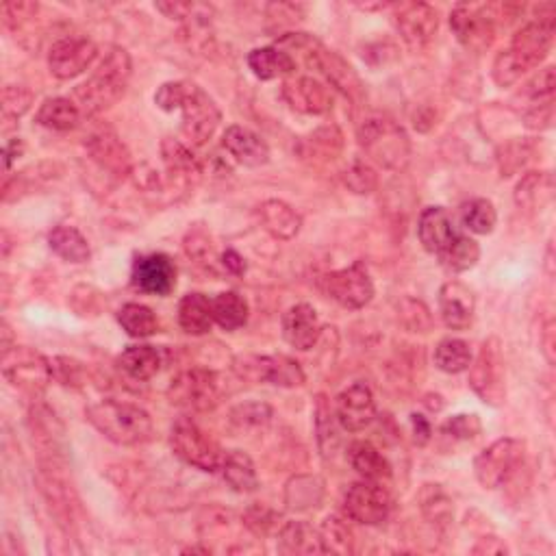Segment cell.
<instances>
[{
    "mask_svg": "<svg viewBox=\"0 0 556 556\" xmlns=\"http://www.w3.org/2000/svg\"><path fill=\"white\" fill-rule=\"evenodd\" d=\"M400 318H402L404 324L411 328L413 333H426L433 324L431 311H428L424 302L411 300V298L400 302Z\"/></svg>",
    "mask_w": 556,
    "mask_h": 556,
    "instance_id": "obj_53",
    "label": "cell"
},
{
    "mask_svg": "<svg viewBox=\"0 0 556 556\" xmlns=\"http://www.w3.org/2000/svg\"><path fill=\"white\" fill-rule=\"evenodd\" d=\"M272 420V407L265 402H246L231 411V422L239 431H257Z\"/></svg>",
    "mask_w": 556,
    "mask_h": 556,
    "instance_id": "obj_47",
    "label": "cell"
},
{
    "mask_svg": "<svg viewBox=\"0 0 556 556\" xmlns=\"http://www.w3.org/2000/svg\"><path fill=\"white\" fill-rule=\"evenodd\" d=\"M161 352L155 346H129L118 357V368L133 381H150L161 370Z\"/></svg>",
    "mask_w": 556,
    "mask_h": 556,
    "instance_id": "obj_32",
    "label": "cell"
},
{
    "mask_svg": "<svg viewBox=\"0 0 556 556\" xmlns=\"http://www.w3.org/2000/svg\"><path fill=\"white\" fill-rule=\"evenodd\" d=\"M348 463L365 480H387L391 476V465L383 457V452L370 441H352L348 448Z\"/></svg>",
    "mask_w": 556,
    "mask_h": 556,
    "instance_id": "obj_30",
    "label": "cell"
},
{
    "mask_svg": "<svg viewBox=\"0 0 556 556\" xmlns=\"http://www.w3.org/2000/svg\"><path fill=\"white\" fill-rule=\"evenodd\" d=\"M161 157H163V163H166V170L174 183L192 185L200 179V174H202L200 161L192 153V148L179 142V139H172V137L163 139Z\"/></svg>",
    "mask_w": 556,
    "mask_h": 556,
    "instance_id": "obj_26",
    "label": "cell"
},
{
    "mask_svg": "<svg viewBox=\"0 0 556 556\" xmlns=\"http://www.w3.org/2000/svg\"><path fill=\"white\" fill-rule=\"evenodd\" d=\"M233 368L239 378H244V381L250 383H270L285 389L305 385V372H302L300 363L285 355H272V357L246 355L235 359Z\"/></svg>",
    "mask_w": 556,
    "mask_h": 556,
    "instance_id": "obj_13",
    "label": "cell"
},
{
    "mask_svg": "<svg viewBox=\"0 0 556 556\" xmlns=\"http://www.w3.org/2000/svg\"><path fill=\"white\" fill-rule=\"evenodd\" d=\"M27 424L37 457H40V467L44 470H68L70 446L66 428H63L57 413L46 404L37 402L29 411Z\"/></svg>",
    "mask_w": 556,
    "mask_h": 556,
    "instance_id": "obj_5",
    "label": "cell"
},
{
    "mask_svg": "<svg viewBox=\"0 0 556 556\" xmlns=\"http://www.w3.org/2000/svg\"><path fill=\"white\" fill-rule=\"evenodd\" d=\"M389 491L376 480H359L344 496V511L352 522L365 526H381L391 515Z\"/></svg>",
    "mask_w": 556,
    "mask_h": 556,
    "instance_id": "obj_15",
    "label": "cell"
},
{
    "mask_svg": "<svg viewBox=\"0 0 556 556\" xmlns=\"http://www.w3.org/2000/svg\"><path fill=\"white\" fill-rule=\"evenodd\" d=\"M441 261H444V265L448 270L452 272H467V270H472L474 265L478 263L480 259V246L476 239L472 237H467V235H454L452 242L448 244V248L441 252Z\"/></svg>",
    "mask_w": 556,
    "mask_h": 556,
    "instance_id": "obj_41",
    "label": "cell"
},
{
    "mask_svg": "<svg viewBox=\"0 0 556 556\" xmlns=\"http://www.w3.org/2000/svg\"><path fill=\"white\" fill-rule=\"evenodd\" d=\"M222 268L229 274L244 276L246 274V259L239 255L237 250H226L222 255Z\"/></svg>",
    "mask_w": 556,
    "mask_h": 556,
    "instance_id": "obj_61",
    "label": "cell"
},
{
    "mask_svg": "<svg viewBox=\"0 0 556 556\" xmlns=\"http://www.w3.org/2000/svg\"><path fill=\"white\" fill-rule=\"evenodd\" d=\"M320 287L339 307L350 311L363 309L374 298V283L368 274V268L361 261L352 263L350 268L324 274L320 278Z\"/></svg>",
    "mask_w": 556,
    "mask_h": 556,
    "instance_id": "obj_11",
    "label": "cell"
},
{
    "mask_svg": "<svg viewBox=\"0 0 556 556\" xmlns=\"http://www.w3.org/2000/svg\"><path fill=\"white\" fill-rule=\"evenodd\" d=\"M420 509L426 520L437 526L448 524L454 515L452 500L439 485H424L420 491Z\"/></svg>",
    "mask_w": 556,
    "mask_h": 556,
    "instance_id": "obj_43",
    "label": "cell"
},
{
    "mask_svg": "<svg viewBox=\"0 0 556 556\" xmlns=\"http://www.w3.org/2000/svg\"><path fill=\"white\" fill-rule=\"evenodd\" d=\"M344 183L355 194H372L378 187V174L368 161H352L344 172Z\"/></svg>",
    "mask_w": 556,
    "mask_h": 556,
    "instance_id": "obj_50",
    "label": "cell"
},
{
    "mask_svg": "<svg viewBox=\"0 0 556 556\" xmlns=\"http://www.w3.org/2000/svg\"><path fill=\"white\" fill-rule=\"evenodd\" d=\"M222 148L246 168H261L270 161V146L265 144V139L239 124L226 129L222 135Z\"/></svg>",
    "mask_w": 556,
    "mask_h": 556,
    "instance_id": "obj_23",
    "label": "cell"
},
{
    "mask_svg": "<svg viewBox=\"0 0 556 556\" xmlns=\"http://www.w3.org/2000/svg\"><path fill=\"white\" fill-rule=\"evenodd\" d=\"M213 320L224 331H237L248 322V302L237 292H222L211 300Z\"/></svg>",
    "mask_w": 556,
    "mask_h": 556,
    "instance_id": "obj_37",
    "label": "cell"
},
{
    "mask_svg": "<svg viewBox=\"0 0 556 556\" xmlns=\"http://www.w3.org/2000/svg\"><path fill=\"white\" fill-rule=\"evenodd\" d=\"M278 550L283 554H326L320 530L307 522H287L278 530Z\"/></svg>",
    "mask_w": 556,
    "mask_h": 556,
    "instance_id": "obj_29",
    "label": "cell"
},
{
    "mask_svg": "<svg viewBox=\"0 0 556 556\" xmlns=\"http://www.w3.org/2000/svg\"><path fill=\"white\" fill-rule=\"evenodd\" d=\"M48 246L57 257L68 263H85L92 257L90 244H87V239L74 226H55L48 235Z\"/></svg>",
    "mask_w": 556,
    "mask_h": 556,
    "instance_id": "obj_36",
    "label": "cell"
},
{
    "mask_svg": "<svg viewBox=\"0 0 556 556\" xmlns=\"http://www.w3.org/2000/svg\"><path fill=\"white\" fill-rule=\"evenodd\" d=\"M439 313L441 320L452 331H467L474 324L476 296L461 281H448L439 289Z\"/></svg>",
    "mask_w": 556,
    "mask_h": 556,
    "instance_id": "obj_21",
    "label": "cell"
},
{
    "mask_svg": "<svg viewBox=\"0 0 556 556\" xmlns=\"http://www.w3.org/2000/svg\"><path fill=\"white\" fill-rule=\"evenodd\" d=\"M131 281L139 292L153 296H168L176 287V265L168 255H163V252L142 255L133 263Z\"/></svg>",
    "mask_w": 556,
    "mask_h": 556,
    "instance_id": "obj_18",
    "label": "cell"
},
{
    "mask_svg": "<svg viewBox=\"0 0 556 556\" xmlns=\"http://www.w3.org/2000/svg\"><path fill=\"white\" fill-rule=\"evenodd\" d=\"M170 446L176 457L183 463L196 467L200 472L213 474L222 467L224 452L218 446V441L211 439L196 422L189 420V417H181V420L172 426Z\"/></svg>",
    "mask_w": 556,
    "mask_h": 556,
    "instance_id": "obj_8",
    "label": "cell"
},
{
    "mask_svg": "<svg viewBox=\"0 0 556 556\" xmlns=\"http://www.w3.org/2000/svg\"><path fill=\"white\" fill-rule=\"evenodd\" d=\"M98 57V46L83 35H68L55 42L48 53V68L61 81L77 79Z\"/></svg>",
    "mask_w": 556,
    "mask_h": 556,
    "instance_id": "obj_16",
    "label": "cell"
},
{
    "mask_svg": "<svg viewBox=\"0 0 556 556\" xmlns=\"http://www.w3.org/2000/svg\"><path fill=\"white\" fill-rule=\"evenodd\" d=\"M472 350L470 344L457 337L441 339L435 348V365L446 374H461L472 363Z\"/></svg>",
    "mask_w": 556,
    "mask_h": 556,
    "instance_id": "obj_38",
    "label": "cell"
},
{
    "mask_svg": "<svg viewBox=\"0 0 556 556\" xmlns=\"http://www.w3.org/2000/svg\"><path fill=\"white\" fill-rule=\"evenodd\" d=\"M526 459V444L522 439L502 437L478 454L474 472L485 489H498L522 470Z\"/></svg>",
    "mask_w": 556,
    "mask_h": 556,
    "instance_id": "obj_9",
    "label": "cell"
},
{
    "mask_svg": "<svg viewBox=\"0 0 556 556\" xmlns=\"http://www.w3.org/2000/svg\"><path fill=\"white\" fill-rule=\"evenodd\" d=\"M439 433L444 435V439L452 441V444H467V441H474L480 437L483 424H480L478 415L474 413H459L441 424Z\"/></svg>",
    "mask_w": 556,
    "mask_h": 556,
    "instance_id": "obj_46",
    "label": "cell"
},
{
    "mask_svg": "<svg viewBox=\"0 0 556 556\" xmlns=\"http://www.w3.org/2000/svg\"><path fill=\"white\" fill-rule=\"evenodd\" d=\"M535 155V148L526 139H513V142L504 144L498 150V166L502 176H511L515 172H520L530 157Z\"/></svg>",
    "mask_w": 556,
    "mask_h": 556,
    "instance_id": "obj_48",
    "label": "cell"
},
{
    "mask_svg": "<svg viewBox=\"0 0 556 556\" xmlns=\"http://www.w3.org/2000/svg\"><path fill=\"white\" fill-rule=\"evenodd\" d=\"M320 535L324 541V548L326 554L328 552H337V554H348L355 550V533H352V528L348 526L346 520H341V517H328V520L322 524L320 528Z\"/></svg>",
    "mask_w": 556,
    "mask_h": 556,
    "instance_id": "obj_45",
    "label": "cell"
},
{
    "mask_svg": "<svg viewBox=\"0 0 556 556\" xmlns=\"http://www.w3.org/2000/svg\"><path fill=\"white\" fill-rule=\"evenodd\" d=\"M411 428H413V439H415L417 446H426L428 441L433 439V426L424 415L413 413L411 415Z\"/></svg>",
    "mask_w": 556,
    "mask_h": 556,
    "instance_id": "obj_60",
    "label": "cell"
},
{
    "mask_svg": "<svg viewBox=\"0 0 556 556\" xmlns=\"http://www.w3.org/2000/svg\"><path fill=\"white\" fill-rule=\"evenodd\" d=\"M183 122L181 131L183 137L192 146H205L209 139L216 135L218 126L222 122L220 107L202 87L189 83L185 103L181 107Z\"/></svg>",
    "mask_w": 556,
    "mask_h": 556,
    "instance_id": "obj_12",
    "label": "cell"
},
{
    "mask_svg": "<svg viewBox=\"0 0 556 556\" xmlns=\"http://www.w3.org/2000/svg\"><path fill=\"white\" fill-rule=\"evenodd\" d=\"M33 105V94L24 85H7L3 90V122H18Z\"/></svg>",
    "mask_w": 556,
    "mask_h": 556,
    "instance_id": "obj_49",
    "label": "cell"
},
{
    "mask_svg": "<svg viewBox=\"0 0 556 556\" xmlns=\"http://www.w3.org/2000/svg\"><path fill=\"white\" fill-rule=\"evenodd\" d=\"M213 305L205 294L192 292L179 302V324L187 335H207L213 326Z\"/></svg>",
    "mask_w": 556,
    "mask_h": 556,
    "instance_id": "obj_31",
    "label": "cell"
},
{
    "mask_svg": "<svg viewBox=\"0 0 556 556\" xmlns=\"http://www.w3.org/2000/svg\"><path fill=\"white\" fill-rule=\"evenodd\" d=\"M322 335L318 313L307 302H300L283 315V337L296 350H311Z\"/></svg>",
    "mask_w": 556,
    "mask_h": 556,
    "instance_id": "obj_24",
    "label": "cell"
},
{
    "mask_svg": "<svg viewBox=\"0 0 556 556\" xmlns=\"http://www.w3.org/2000/svg\"><path fill=\"white\" fill-rule=\"evenodd\" d=\"M311 146L315 150H320L324 157L333 159V155H337L341 146H344V135L339 133L337 126H324V129L315 131L311 135Z\"/></svg>",
    "mask_w": 556,
    "mask_h": 556,
    "instance_id": "obj_56",
    "label": "cell"
},
{
    "mask_svg": "<svg viewBox=\"0 0 556 556\" xmlns=\"http://www.w3.org/2000/svg\"><path fill=\"white\" fill-rule=\"evenodd\" d=\"M118 322L126 331V335H131L135 339H144V337H153L159 331V320L155 311L139 305V302H129L118 311Z\"/></svg>",
    "mask_w": 556,
    "mask_h": 556,
    "instance_id": "obj_39",
    "label": "cell"
},
{
    "mask_svg": "<svg viewBox=\"0 0 556 556\" xmlns=\"http://www.w3.org/2000/svg\"><path fill=\"white\" fill-rule=\"evenodd\" d=\"M394 22L404 42L413 48H422L433 42L439 31V11L426 3H407L398 7Z\"/></svg>",
    "mask_w": 556,
    "mask_h": 556,
    "instance_id": "obj_19",
    "label": "cell"
},
{
    "mask_svg": "<svg viewBox=\"0 0 556 556\" xmlns=\"http://www.w3.org/2000/svg\"><path fill=\"white\" fill-rule=\"evenodd\" d=\"M335 413L328 407L324 396L318 398V409H315V424H318V441L324 450V454H328V450H335L339 435H337V428H335Z\"/></svg>",
    "mask_w": 556,
    "mask_h": 556,
    "instance_id": "obj_51",
    "label": "cell"
},
{
    "mask_svg": "<svg viewBox=\"0 0 556 556\" xmlns=\"http://www.w3.org/2000/svg\"><path fill=\"white\" fill-rule=\"evenodd\" d=\"M248 66L255 72V77L261 81H272L278 77H289L294 74L298 61L278 46H263L255 48L248 55Z\"/></svg>",
    "mask_w": 556,
    "mask_h": 556,
    "instance_id": "obj_28",
    "label": "cell"
},
{
    "mask_svg": "<svg viewBox=\"0 0 556 556\" xmlns=\"http://www.w3.org/2000/svg\"><path fill=\"white\" fill-rule=\"evenodd\" d=\"M50 365H53V378L59 385L72 387V389L83 387V381H85L83 363H79L77 359H70V357H55V359H50Z\"/></svg>",
    "mask_w": 556,
    "mask_h": 556,
    "instance_id": "obj_52",
    "label": "cell"
},
{
    "mask_svg": "<svg viewBox=\"0 0 556 556\" xmlns=\"http://www.w3.org/2000/svg\"><path fill=\"white\" fill-rule=\"evenodd\" d=\"M554 87H556V68L548 66L522 87L517 98H522L528 105V109L537 107V105L554 103Z\"/></svg>",
    "mask_w": 556,
    "mask_h": 556,
    "instance_id": "obj_44",
    "label": "cell"
},
{
    "mask_svg": "<svg viewBox=\"0 0 556 556\" xmlns=\"http://www.w3.org/2000/svg\"><path fill=\"white\" fill-rule=\"evenodd\" d=\"M554 320H548L546 326H543V331H541V350H543V355H546L548 363L552 365L554 363V350H556V339H554Z\"/></svg>",
    "mask_w": 556,
    "mask_h": 556,
    "instance_id": "obj_62",
    "label": "cell"
},
{
    "mask_svg": "<svg viewBox=\"0 0 556 556\" xmlns=\"http://www.w3.org/2000/svg\"><path fill=\"white\" fill-rule=\"evenodd\" d=\"M470 387L489 407H502L507 400V376H504L502 341L498 337L485 339L476 359L470 363Z\"/></svg>",
    "mask_w": 556,
    "mask_h": 556,
    "instance_id": "obj_7",
    "label": "cell"
},
{
    "mask_svg": "<svg viewBox=\"0 0 556 556\" xmlns=\"http://www.w3.org/2000/svg\"><path fill=\"white\" fill-rule=\"evenodd\" d=\"M474 554H507V546L496 537H485V539H480L476 546L472 548Z\"/></svg>",
    "mask_w": 556,
    "mask_h": 556,
    "instance_id": "obj_63",
    "label": "cell"
},
{
    "mask_svg": "<svg viewBox=\"0 0 556 556\" xmlns=\"http://www.w3.org/2000/svg\"><path fill=\"white\" fill-rule=\"evenodd\" d=\"M222 476L226 483L237 494H252L259 489V476L255 470V463L242 450H231L224 454L222 461Z\"/></svg>",
    "mask_w": 556,
    "mask_h": 556,
    "instance_id": "obj_33",
    "label": "cell"
},
{
    "mask_svg": "<svg viewBox=\"0 0 556 556\" xmlns=\"http://www.w3.org/2000/svg\"><path fill=\"white\" fill-rule=\"evenodd\" d=\"M185 252L187 257L194 259L196 263H209L213 259V246L207 231L202 229L189 231L185 237Z\"/></svg>",
    "mask_w": 556,
    "mask_h": 556,
    "instance_id": "obj_55",
    "label": "cell"
},
{
    "mask_svg": "<svg viewBox=\"0 0 556 556\" xmlns=\"http://www.w3.org/2000/svg\"><path fill=\"white\" fill-rule=\"evenodd\" d=\"M37 9H40V5L37 3H24V0H14V3H5L3 5V18H5V24L7 27H20V24H24L27 20L35 18L37 14Z\"/></svg>",
    "mask_w": 556,
    "mask_h": 556,
    "instance_id": "obj_57",
    "label": "cell"
},
{
    "mask_svg": "<svg viewBox=\"0 0 556 556\" xmlns=\"http://www.w3.org/2000/svg\"><path fill=\"white\" fill-rule=\"evenodd\" d=\"M522 120H524L528 129H533V131L550 129L552 120H554V103H546V105H537V107L526 109Z\"/></svg>",
    "mask_w": 556,
    "mask_h": 556,
    "instance_id": "obj_58",
    "label": "cell"
},
{
    "mask_svg": "<svg viewBox=\"0 0 556 556\" xmlns=\"http://www.w3.org/2000/svg\"><path fill=\"white\" fill-rule=\"evenodd\" d=\"M3 376L11 387L35 400L55 381L50 359L29 346H11L3 352Z\"/></svg>",
    "mask_w": 556,
    "mask_h": 556,
    "instance_id": "obj_6",
    "label": "cell"
},
{
    "mask_svg": "<svg viewBox=\"0 0 556 556\" xmlns=\"http://www.w3.org/2000/svg\"><path fill=\"white\" fill-rule=\"evenodd\" d=\"M283 98L287 105L307 113V116H324L333 107V94L328 87L313 77H298L283 85Z\"/></svg>",
    "mask_w": 556,
    "mask_h": 556,
    "instance_id": "obj_22",
    "label": "cell"
},
{
    "mask_svg": "<svg viewBox=\"0 0 556 556\" xmlns=\"http://www.w3.org/2000/svg\"><path fill=\"white\" fill-rule=\"evenodd\" d=\"M85 417L100 435L118 446H144L155 437L153 417L131 402L100 400L85 409Z\"/></svg>",
    "mask_w": 556,
    "mask_h": 556,
    "instance_id": "obj_2",
    "label": "cell"
},
{
    "mask_svg": "<svg viewBox=\"0 0 556 556\" xmlns=\"http://www.w3.org/2000/svg\"><path fill=\"white\" fill-rule=\"evenodd\" d=\"M131 72L133 61L129 53L120 46H111L92 77L74 90L83 116L94 118L116 105L126 92V85L131 81Z\"/></svg>",
    "mask_w": 556,
    "mask_h": 556,
    "instance_id": "obj_1",
    "label": "cell"
},
{
    "mask_svg": "<svg viewBox=\"0 0 556 556\" xmlns=\"http://www.w3.org/2000/svg\"><path fill=\"white\" fill-rule=\"evenodd\" d=\"M461 222L465 229H470L476 235H489L496 229V222H498L494 202L487 198H472L463 202Z\"/></svg>",
    "mask_w": 556,
    "mask_h": 556,
    "instance_id": "obj_40",
    "label": "cell"
},
{
    "mask_svg": "<svg viewBox=\"0 0 556 556\" xmlns=\"http://www.w3.org/2000/svg\"><path fill=\"white\" fill-rule=\"evenodd\" d=\"M83 113L77 103H72L70 98H48L44 105L37 111V124L46 126L50 131H72L77 129Z\"/></svg>",
    "mask_w": 556,
    "mask_h": 556,
    "instance_id": "obj_34",
    "label": "cell"
},
{
    "mask_svg": "<svg viewBox=\"0 0 556 556\" xmlns=\"http://www.w3.org/2000/svg\"><path fill=\"white\" fill-rule=\"evenodd\" d=\"M257 216L263 229L272 237L283 239V242H289V239H294L300 233V226H302L300 213L283 200L261 202L257 209Z\"/></svg>",
    "mask_w": 556,
    "mask_h": 556,
    "instance_id": "obj_27",
    "label": "cell"
},
{
    "mask_svg": "<svg viewBox=\"0 0 556 556\" xmlns=\"http://www.w3.org/2000/svg\"><path fill=\"white\" fill-rule=\"evenodd\" d=\"M168 398L172 404L187 411H211L222 400L220 376L207 368L185 370L172 378Z\"/></svg>",
    "mask_w": 556,
    "mask_h": 556,
    "instance_id": "obj_10",
    "label": "cell"
},
{
    "mask_svg": "<svg viewBox=\"0 0 556 556\" xmlns=\"http://www.w3.org/2000/svg\"><path fill=\"white\" fill-rule=\"evenodd\" d=\"M494 5H457L450 14V27L457 40L472 53H483L496 37Z\"/></svg>",
    "mask_w": 556,
    "mask_h": 556,
    "instance_id": "obj_14",
    "label": "cell"
},
{
    "mask_svg": "<svg viewBox=\"0 0 556 556\" xmlns=\"http://www.w3.org/2000/svg\"><path fill=\"white\" fill-rule=\"evenodd\" d=\"M554 198V179L550 172H528L517 183L515 200L524 209H543Z\"/></svg>",
    "mask_w": 556,
    "mask_h": 556,
    "instance_id": "obj_35",
    "label": "cell"
},
{
    "mask_svg": "<svg viewBox=\"0 0 556 556\" xmlns=\"http://www.w3.org/2000/svg\"><path fill=\"white\" fill-rule=\"evenodd\" d=\"M322 496H324L322 480L315 476H298L287 485V491H285V500L289 504V509H294V511H305V509L318 507Z\"/></svg>",
    "mask_w": 556,
    "mask_h": 556,
    "instance_id": "obj_42",
    "label": "cell"
},
{
    "mask_svg": "<svg viewBox=\"0 0 556 556\" xmlns=\"http://www.w3.org/2000/svg\"><path fill=\"white\" fill-rule=\"evenodd\" d=\"M187 81H170V83H163L157 94H155V103L159 109L163 111H176L181 109L185 103V96H187Z\"/></svg>",
    "mask_w": 556,
    "mask_h": 556,
    "instance_id": "obj_54",
    "label": "cell"
},
{
    "mask_svg": "<svg viewBox=\"0 0 556 556\" xmlns=\"http://www.w3.org/2000/svg\"><path fill=\"white\" fill-rule=\"evenodd\" d=\"M359 146L378 166L400 172L411 159V139L402 126L387 116L365 118L357 131Z\"/></svg>",
    "mask_w": 556,
    "mask_h": 556,
    "instance_id": "obj_4",
    "label": "cell"
},
{
    "mask_svg": "<svg viewBox=\"0 0 556 556\" xmlns=\"http://www.w3.org/2000/svg\"><path fill=\"white\" fill-rule=\"evenodd\" d=\"M457 235L450 213L444 207H426L420 213V222H417V237L424 250L441 255L448 248V244Z\"/></svg>",
    "mask_w": 556,
    "mask_h": 556,
    "instance_id": "obj_25",
    "label": "cell"
},
{
    "mask_svg": "<svg viewBox=\"0 0 556 556\" xmlns=\"http://www.w3.org/2000/svg\"><path fill=\"white\" fill-rule=\"evenodd\" d=\"M85 148L100 170L118 176V179L133 172L129 150H126L122 139L111 129H100V131L92 133L90 137H87Z\"/></svg>",
    "mask_w": 556,
    "mask_h": 556,
    "instance_id": "obj_20",
    "label": "cell"
},
{
    "mask_svg": "<svg viewBox=\"0 0 556 556\" xmlns=\"http://www.w3.org/2000/svg\"><path fill=\"white\" fill-rule=\"evenodd\" d=\"M335 417L348 433H361L376 417V400L372 389L363 383L350 385L335 400Z\"/></svg>",
    "mask_w": 556,
    "mask_h": 556,
    "instance_id": "obj_17",
    "label": "cell"
},
{
    "mask_svg": "<svg viewBox=\"0 0 556 556\" xmlns=\"http://www.w3.org/2000/svg\"><path fill=\"white\" fill-rule=\"evenodd\" d=\"M22 153H24V142H22V139L20 137L9 139L7 146H5V153H3V157H5V170H9L11 163H14Z\"/></svg>",
    "mask_w": 556,
    "mask_h": 556,
    "instance_id": "obj_64",
    "label": "cell"
},
{
    "mask_svg": "<svg viewBox=\"0 0 556 556\" xmlns=\"http://www.w3.org/2000/svg\"><path fill=\"white\" fill-rule=\"evenodd\" d=\"M554 42V27L543 22H528L513 35L511 46L494 61V81L500 87H511L520 81L528 70L539 68L546 61Z\"/></svg>",
    "mask_w": 556,
    "mask_h": 556,
    "instance_id": "obj_3",
    "label": "cell"
},
{
    "mask_svg": "<svg viewBox=\"0 0 556 556\" xmlns=\"http://www.w3.org/2000/svg\"><path fill=\"white\" fill-rule=\"evenodd\" d=\"M196 7V3H157L161 14L172 20H192Z\"/></svg>",
    "mask_w": 556,
    "mask_h": 556,
    "instance_id": "obj_59",
    "label": "cell"
}]
</instances>
